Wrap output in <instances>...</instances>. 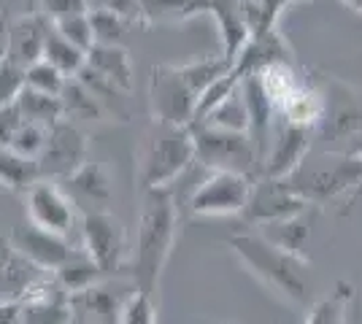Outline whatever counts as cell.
<instances>
[{"mask_svg": "<svg viewBox=\"0 0 362 324\" xmlns=\"http://www.w3.org/2000/svg\"><path fill=\"white\" fill-rule=\"evenodd\" d=\"M176 200L170 186H149L144 189V205L138 219L136 251L130 260V278L136 289L154 294L160 284V273L168 263V254L176 238Z\"/></svg>", "mask_w": 362, "mask_h": 324, "instance_id": "cell-1", "label": "cell"}, {"mask_svg": "<svg viewBox=\"0 0 362 324\" xmlns=\"http://www.w3.org/2000/svg\"><path fill=\"white\" fill-rule=\"evenodd\" d=\"M230 246L235 248V254L268 287H273L276 292H281L284 297H292L295 303H305L308 287H305V278H303L300 257L289 254L284 248L273 246L271 241H265L262 235H252V232L233 235L230 238Z\"/></svg>", "mask_w": 362, "mask_h": 324, "instance_id": "cell-2", "label": "cell"}, {"mask_svg": "<svg viewBox=\"0 0 362 324\" xmlns=\"http://www.w3.org/2000/svg\"><path fill=\"white\" fill-rule=\"evenodd\" d=\"M192 160H195V146H192L189 127L157 124V130L146 138V146H144L138 181L144 189L168 186Z\"/></svg>", "mask_w": 362, "mask_h": 324, "instance_id": "cell-3", "label": "cell"}, {"mask_svg": "<svg viewBox=\"0 0 362 324\" xmlns=\"http://www.w3.org/2000/svg\"><path fill=\"white\" fill-rule=\"evenodd\" d=\"M195 160L211 170H230V173H246L255 168L257 155L249 133L238 130H222L211 124H189Z\"/></svg>", "mask_w": 362, "mask_h": 324, "instance_id": "cell-4", "label": "cell"}, {"mask_svg": "<svg viewBox=\"0 0 362 324\" xmlns=\"http://www.w3.org/2000/svg\"><path fill=\"white\" fill-rule=\"evenodd\" d=\"M197 90L187 81L179 65H154L149 78V108L157 124L189 127L195 119Z\"/></svg>", "mask_w": 362, "mask_h": 324, "instance_id": "cell-5", "label": "cell"}, {"mask_svg": "<svg viewBox=\"0 0 362 324\" xmlns=\"http://www.w3.org/2000/svg\"><path fill=\"white\" fill-rule=\"evenodd\" d=\"M81 235L84 251L100 273H119L127 263V232L117 216L106 211H87L81 214Z\"/></svg>", "mask_w": 362, "mask_h": 324, "instance_id": "cell-6", "label": "cell"}, {"mask_svg": "<svg viewBox=\"0 0 362 324\" xmlns=\"http://www.w3.org/2000/svg\"><path fill=\"white\" fill-rule=\"evenodd\" d=\"M38 173L41 179H68L76 168L87 162V138L84 133L71 124V119H57L46 130V143L38 155Z\"/></svg>", "mask_w": 362, "mask_h": 324, "instance_id": "cell-7", "label": "cell"}, {"mask_svg": "<svg viewBox=\"0 0 362 324\" xmlns=\"http://www.w3.org/2000/svg\"><path fill=\"white\" fill-rule=\"evenodd\" d=\"M252 198V181L246 173H230V170H214L211 179H206L189 200L192 214L219 216L238 214Z\"/></svg>", "mask_w": 362, "mask_h": 324, "instance_id": "cell-8", "label": "cell"}, {"mask_svg": "<svg viewBox=\"0 0 362 324\" xmlns=\"http://www.w3.org/2000/svg\"><path fill=\"white\" fill-rule=\"evenodd\" d=\"M28 216H30V224L65 238L76 224V208L71 195L62 192L60 184L52 179H38L28 189Z\"/></svg>", "mask_w": 362, "mask_h": 324, "instance_id": "cell-9", "label": "cell"}, {"mask_svg": "<svg viewBox=\"0 0 362 324\" xmlns=\"http://www.w3.org/2000/svg\"><path fill=\"white\" fill-rule=\"evenodd\" d=\"M11 248H14L19 257H25L28 263L41 268L44 273L57 270L71 257V251H74L65 235L41 230L35 224H19L11 232Z\"/></svg>", "mask_w": 362, "mask_h": 324, "instance_id": "cell-10", "label": "cell"}, {"mask_svg": "<svg viewBox=\"0 0 362 324\" xmlns=\"http://www.w3.org/2000/svg\"><path fill=\"white\" fill-rule=\"evenodd\" d=\"M49 28H52V22L38 11H28L25 16L14 19L8 25V54H6V60H11L19 68H28L35 60H41Z\"/></svg>", "mask_w": 362, "mask_h": 324, "instance_id": "cell-11", "label": "cell"}, {"mask_svg": "<svg viewBox=\"0 0 362 324\" xmlns=\"http://www.w3.org/2000/svg\"><path fill=\"white\" fill-rule=\"evenodd\" d=\"M308 130L311 127H303V124H281L279 136L273 140L271 157H268L265 170H262L271 181H276V179H281V176H287V173L298 168V162H300L305 149H308Z\"/></svg>", "mask_w": 362, "mask_h": 324, "instance_id": "cell-12", "label": "cell"}, {"mask_svg": "<svg viewBox=\"0 0 362 324\" xmlns=\"http://www.w3.org/2000/svg\"><path fill=\"white\" fill-rule=\"evenodd\" d=\"M241 97L243 106H246V116H249V138H252V146H255L257 160L265 152V140H268V130H271V116H273V103L271 97L265 95L262 84L257 73H249V76L241 78Z\"/></svg>", "mask_w": 362, "mask_h": 324, "instance_id": "cell-13", "label": "cell"}, {"mask_svg": "<svg viewBox=\"0 0 362 324\" xmlns=\"http://www.w3.org/2000/svg\"><path fill=\"white\" fill-rule=\"evenodd\" d=\"M90 71H95L108 84H114L119 92L133 90V62L122 44H92L87 49V62Z\"/></svg>", "mask_w": 362, "mask_h": 324, "instance_id": "cell-14", "label": "cell"}, {"mask_svg": "<svg viewBox=\"0 0 362 324\" xmlns=\"http://www.w3.org/2000/svg\"><path fill=\"white\" fill-rule=\"evenodd\" d=\"M209 14L216 19V28H219V38H222V47H225L222 57L233 65L238 52L252 38L249 22H246V14L241 8V0H211V11Z\"/></svg>", "mask_w": 362, "mask_h": 324, "instance_id": "cell-15", "label": "cell"}, {"mask_svg": "<svg viewBox=\"0 0 362 324\" xmlns=\"http://www.w3.org/2000/svg\"><path fill=\"white\" fill-rule=\"evenodd\" d=\"M209 11H211V0H141L144 28L187 22L192 16L209 14Z\"/></svg>", "mask_w": 362, "mask_h": 324, "instance_id": "cell-16", "label": "cell"}, {"mask_svg": "<svg viewBox=\"0 0 362 324\" xmlns=\"http://www.w3.org/2000/svg\"><path fill=\"white\" fill-rule=\"evenodd\" d=\"M103 276L100 268L92 263L87 251H71V257L54 270V281L65 294H78L84 292L87 287L98 284V278Z\"/></svg>", "mask_w": 362, "mask_h": 324, "instance_id": "cell-17", "label": "cell"}, {"mask_svg": "<svg viewBox=\"0 0 362 324\" xmlns=\"http://www.w3.org/2000/svg\"><path fill=\"white\" fill-rule=\"evenodd\" d=\"M243 211L257 222H273V219L298 216L303 211V200L295 195H287L284 189H268V192H257L255 198H249Z\"/></svg>", "mask_w": 362, "mask_h": 324, "instance_id": "cell-18", "label": "cell"}, {"mask_svg": "<svg viewBox=\"0 0 362 324\" xmlns=\"http://www.w3.org/2000/svg\"><path fill=\"white\" fill-rule=\"evenodd\" d=\"M38 179L41 173L35 160L16 155L8 146H0V186L11 192H28Z\"/></svg>", "mask_w": 362, "mask_h": 324, "instance_id": "cell-19", "label": "cell"}, {"mask_svg": "<svg viewBox=\"0 0 362 324\" xmlns=\"http://www.w3.org/2000/svg\"><path fill=\"white\" fill-rule=\"evenodd\" d=\"M16 108L22 114L25 122L41 124V127H52V124L62 119V100L57 95L35 92L30 87H25L19 97H16Z\"/></svg>", "mask_w": 362, "mask_h": 324, "instance_id": "cell-20", "label": "cell"}, {"mask_svg": "<svg viewBox=\"0 0 362 324\" xmlns=\"http://www.w3.org/2000/svg\"><path fill=\"white\" fill-rule=\"evenodd\" d=\"M44 60L52 62L62 76L71 78L84 68L87 52L78 49L76 44H71V41H68L65 35H60L54 28H49V35H46V44H44Z\"/></svg>", "mask_w": 362, "mask_h": 324, "instance_id": "cell-21", "label": "cell"}, {"mask_svg": "<svg viewBox=\"0 0 362 324\" xmlns=\"http://www.w3.org/2000/svg\"><path fill=\"white\" fill-rule=\"evenodd\" d=\"M257 78H259L262 90H265V95L271 97V103L276 108L284 106V100L300 87V84H298V76H295V71H292V62H287V60L268 62L265 68L257 71Z\"/></svg>", "mask_w": 362, "mask_h": 324, "instance_id": "cell-22", "label": "cell"}, {"mask_svg": "<svg viewBox=\"0 0 362 324\" xmlns=\"http://www.w3.org/2000/svg\"><path fill=\"white\" fill-rule=\"evenodd\" d=\"M262 238L271 241L273 246L284 248L289 254L300 257L305 241H308V227L298 216H287V219H273V222H262Z\"/></svg>", "mask_w": 362, "mask_h": 324, "instance_id": "cell-23", "label": "cell"}, {"mask_svg": "<svg viewBox=\"0 0 362 324\" xmlns=\"http://www.w3.org/2000/svg\"><path fill=\"white\" fill-rule=\"evenodd\" d=\"M74 308H84L87 313L95 316L98 324H117L119 322V311H122V300L117 294H111L108 289L92 284L84 292H78L71 297Z\"/></svg>", "mask_w": 362, "mask_h": 324, "instance_id": "cell-24", "label": "cell"}, {"mask_svg": "<svg viewBox=\"0 0 362 324\" xmlns=\"http://www.w3.org/2000/svg\"><path fill=\"white\" fill-rule=\"evenodd\" d=\"M60 100H62V119H98L103 114L100 100L76 76H71L65 81Z\"/></svg>", "mask_w": 362, "mask_h": 324, "instance_id": "cell-25", "label": "cell"}, {"mask_svg": "<svg viewBox=\"0 0 362 324\" xmlns=\"http://www.w3.org/2000/svg\"><path fill=\"white\" fill-rule=\"evenodd\" d=\"M195 124H211V127H222V130L246 133V130H249V116H246V106H243L241 87H235L225 100H219V103Z\"/></svg>", "mask_w": 362, "mask_h": 324, "instance_id": "cell-26", "label": "cell"}, {"mask_svg": "<svg viewBox=\"0 0 362 324\" xmlns=\"http://www.w3.org/2000/svg\"><path fill=\"white\" fill-rule=\"evenodd\" d=\"M68 184L74 186L76 195L87 198L92 203H106L111 198V186H108L106 170L100 168L98 162H84L81 168H76L68 179Z\"/></svg>", "mask_w": 362, "mask_h": 324, "instance_id": "cell-27", "label": "cell"}, {"mask_svg": "<svg viewBox=\"0 0 362 324\" xmlns=\"http://www.w3.org/2000/svg\"><path fill=\"white\" fill-rule=\"evenodd\" d=\"M284 122H292V124H303V127H314L319 122V116H322V97H319L314 90H308V87H298L295 92L289 95L287 100H284Z\"/></svg>", "mask_w": 362, "mask_h": 324, "instance_id": "cell-28", "label": "cell"}, {"mask_svg": "<svg viewBox=\"0 0 362 324\" xmlns=\"http://www.w3.org/2000/svg\"><path fill=\"white\" fill-rule=\"evenodd\" d=\"M349 300H351V287L349 284H338L330 297L319 300L317 306H314L305 324H344Z\"/></svg>", "mask_w": 362, "mask_h": 324, "instance_id": "cell-29", "label": "cell"}, {"mask_svg": "<svg viewBox=\"0 0 362 324\" xmlns=\"http://www.w3.org/2000/svg\"><path fill=\"white\" fill-rule=\"evenodd\" d=\"M65 81H68V76H62L60 71H57L52 62H46L44 57L25 68V87H30L35 92L57 95V97H60Z\"/></svg>", "mask_w": 362, "mask_h": 324, "instance_id": "cell-30", "label": "cell"}, {"mask_svg": "<svg viewBox=\"0 0 362 324\" xmlns=\"http://www.w3.org/2000/svg\"><path fill=\"white\" fill-rule=\"evenodd\" d=\"M46 130H49V127H41V124H33L22 119L19 127L14 130L11 140H8V149L22 157L38 160V155H41V149H44V143H46Z\"/></svg>", "mask_w": 362, "mask_h": 324, "instance_id": "cell-31", "label": "cell"}, {"mask_svg": "<svg viewBox=\"0 0 362 324\" xmlns=\"http://www.w3.org/2000/svg\"><path fill=\"white\" fill-rule=\"evenodd\" d=\"M117 324H157L154 294L136 289L127 300H122L119 322Z\"/></svg>", "mask_w": 362, "mask_h": 324, "instance_id": "cell-32", "label": "cell"}, {"mask_svg": "<svg viewBox=\"0 0 362 324\" xmlns=\"http://www.w3.org/2000/svg\"><path fill=\"white\" fill-rule=\"evenodd\" d=\"M90 25L95 44H122L124 30H127V22L122 16L100 11V8H90Z\"/></svg>", "mask_w": 362, "mask_h": 324, "instance_id": "cell-33", "label": "cell"}, {"mask_svg": "<svg viewBox=\"0 0 362 324\" xmlns=\"http://www.w3.org/2000/svg\"><path fill=\"white\" fill-rule=\"evenodd\" d=\"M52 28L60 32V35H65L71 44H76L78 49H84V52L95 44V38H92V25H90V11H87V14L57 19V22H52Z\"/></svg>", "mask_w": 362, "mask_h": 324, "instance_id": "cell-34", "label": "cell"}, {"mask_svg": "<svg viewBox=\"0 0 362 324\" xmlns=\"http://www.w3.org/2000/svg\"><path fill=\"white\" fill-rule=\"evenodd\" d=\"M25 90V68L11 60H0V108L16 103L19 92Z\"/></svg>", "mask_w": 362, "mask_h": 324, "instance_id": "cell-35", "label": "cell"}, {"mask_svg": "<svg viewBox=\"0 0 362 324\" xmlns=\"http://www.w3.org/2000/svg\"><path fill=\"white\" fill-rule=\"evenodd\" d=\"M33 11L44 14L49 22H57V19H65V16L87 14L90 11V0H35Z\"/></svg>", "mask_w": 362, "mask_h": 324, "instance_id": "cell-36", "label": "cell"}, {"mask_svg": "<svg viewBox=\"0 0 362 324\" xmlns=\"http://www.w3.org/2000/svg\"><path fill=\"white\" fill-rule=\"evenodd\" d=\"M90 8H100V11H111V14L122 16L127 25H141V0H90Z\"/></svg>", "mask_w": 362, "mask_h": 324, "instance_id": "cell-37", "label": "cell"}, {"mask_svg": "<svg viewBox=\"0 0 362 324\" xmlns=\"http://www.w3.org/2000/svg\"><path fill=\"white\" fill-rule=\"evenodd\" d=\"M19 122H22V114H19L16 103L0 108V146H8V140H11L16 127H19Z\"/></svg>", "mask_w": 362, "mask_h": 324, "instance_id": "cell-38", "label": "cell"}, {"mask_svg": "<svg viewBox=\"0 0 362 324\" xmlns=\"http://www.w3.org/2000/svg\"><path fill=\"white\" fill-rule=\"evenodd\" d=\"M8 25H11V19L6 14V8H0V60H6V54H8Z\"/></svg>", "mask_w": 362, "mask_h": 324, "instance_id": "cell-39", "label": "cell"}, {"mask_svg": "<svg viewBox=\"0 0 362 324\" xmlns=\"http://www.w3.org/2000/svg\"><path fill=\"white\" fill-rule=\"evenodd\" d=\"M11 254H14V248H11V238H6V235L0 232V265L6 263Z\"/></svg>", "mask_w": 362, "mask_h": 324, "instance_id": "cell-40", "label": "cell"}, {"mask_svg": "<svg viewBox=\"0 0 362 324\" xmlns=\"http://www.w3.org/2000/svg\"><path fill=\"white\" fill-rule=\"evenodd\" d=\"M344 6H349L351 11H357V14H362V0H341Z\"/></svg>", "mask_w": 362, "mask_h": 324, "instance_id": "cell-41", "label": "cell"}, {"mask_svg": "<svg viewBox=\"0 0 362 324\" xmlns=\"http://www.w3.org/2000/svg\"><path fill=\"white\" fill-rule=\"evenodd\" d=\"M71 324H81V319H78V316H74V319H71Z\"/></svg>", "mask_w": 362, "mask_h": 324, "instance_id": "cell-42", "label": "cell"}, {"mask_svg": "<svg viewBox=\"0 0 362 324\" xmlns=\"http://www.w3.org/2000/svg\"><path fill=\"white\" fill-rule=\"evenodd\" d=\"M28 6H30V11L35 8V0H28Z\"/></svg>", "mask_w": 362, "mask_h": 324, "instance_id": "cell-43", "label": "cell"}, {"mask_svg": "<svg viewBox=\"0 0 362 324\" xmlns=\"http://www.w3.org/2000/svg\"><path fill=\"white\" fill-rule=\"evenodd\" d=\"M230 324H233V322H230Z\"/></svg>", "mask_w": 362, "mask_h": 324, "instance_id": "cell-44", "label": "cell"}]
</instances>
